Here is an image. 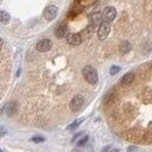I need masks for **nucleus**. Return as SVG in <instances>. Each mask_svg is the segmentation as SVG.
I'll list each match as a JSON object with an SVG mask.
<instances>
[{"mask_svg": "<svg viewBox=\"0 0 152 152\" xmlns=\"http://www.w3.org/2000/svg\"><path fill=\"white\" fill-rule=\"evenodd\" d=\"M133 72L132 83H118L108 91L104 113L118 135L135 144H152V62Z\"/></svg>", "mask_w": 152, "mask_h": 152, "instance_id": "obj_1", "label": "nucleus"}, {"mask_svg": "<svg viewBox=\"0 0 152 152\" xmlns=\"http://www.w3.org/2000/svg\"><path fill=\"white\" fill-rule=\"evenodd\" d=\"M83 76H84V78L87 80L88 83H90V84H96L97 83V80H99L97 72L93 66L86 65L83 68Z\"/></svg>", "mask_w": 152, "mask_h": 152, "instance_id": "obj_2", "label": "nucleus"}, {"mask_svg": "<svg viewBox=\"0 0 152 152\" xmlns=\"http://www.w3.org/2000/svg\"><path fill=\"white\" fill-rule=\"evenodd\" d=\"M109 31H110V26L108 24V21H102L99 26V30H97V37L100 40H103L108 34H109Z\"/></svg>", "mask_w": 152, "mask_h": 152, "instance_id": "obj_3", "label": "nucleus"}, {"mask_svg": "<svg viewBox=\"0 0 152 152\" xmlns=\"http://www.w3.org/2000/svg\"><path fill=\"white\" fill-rule=\"evenodd\" d=\"M83 103H84L83 96L77 94V95H75V96L71 99V101H70V109H71L72 112H77V110L83 106Z\"/></svg>", "mask_w": 152, "mask_h": 152, "instance_id": "obj_4", "label": "nucleus"}, {"mask_svg": "<svg viewBox=\"0 0 152 152\" xmlns=\"http://www.w3.org/2000/svg\"><path fill=\"white\" fill-rule=\"evenodd\" d=\"M52 46V42L50 39H42L38 42V44L36 45V49L40 52H45L48 50H50Z\"/></svg>", "mask_w": 152, "mask_h": 152, "instance_id": "obj_5", "label": "nucleus"}, {"mask_svg": "<svg viewBox=\"0 0 152 152\" xmlns=\"http://www.w3.org/2000/svg\"><path fill=\"white\" fill-rule=\"evenodd\" d=\"M57 7L56 6H49L46 7V10L44 11V18L46 20H53L57 15Z\"/></svg>", "mask_w": 152, "mask_h": 152, "instance_id": "obj_6", "label": "nucleus"}, {"mask_svg": "<svg viewBox=\"0 0 152 152\" xmlns=\"http://www.w3.org/2000/svg\"><path fill=\"white\" fill-rule=\"evenodd\" d=\"M115 15H116V11H115L114 7L108 6V7L104 8V11H103V17H104V19H106L107 21H113L114 18H115Z\"/></svg>", "mask_w": 152, "mask_h": 152, "instance_id": "obj_7", "label": "nucleus"}, {"mask_svg": "<svg viewBox=\"0 0 152 152\" xmlns=\"http://www.w3.org/2000/svg\"><path fill=\"white\" fill-rule=\"evenodd\" d=\"M66 40L70 45H80L82 43V37L77 33H70V34H68Z\"/></svg>", "mask_w": 152, "mask_h": 152, "instance_id": "obj_8", "label": "nucleus"}, {"mask_svg": "<svg viewBox=\"0 0 152 152\" xmlns=\"http://www.w3.org/2000/svg\"><path fill=\"white\" fill-rule=\"evenodd\" d=\"M133 80H134V72H133V71H129V72H127V74L119 81V83L122 84V86H127V84L132 83Z\"/></svg>", "mask_w": 152, "mask_h": 152, "instance_id": "obj_9", "label": "nucleus"}, {"mask_svg": "<svg viewBox=\"0 0 152 152\" xmlns=\"http://www.w3.org/2000/svg\"><path fill=\"white\" fill-rule=\"evenodd\" d=\"M66 31H68V27H66L65 24L59 25V27L56 30V37H58V38L65 37V36H66Z\"/></svg>", "mask_w": 152, "mask_h": 152, "instance_id": "obj_10", "label": "nucleus"}, {"mask_svg": "<svg viewBox=\"0 0 152 152\" xmlns=\"http://www.w3.org/2000/svg\"><path fill=\"white\" fill-rule=\"evenodd\" d=\"M90 21H91V25L93 26H96V25H99V24H101L102 21H101V15H100V13H94L93 15H91V18H90Z\"/></svg>", "mask_w": 152, "mask_h": 152, "instance_id": "obj_11", "label": "nucleus"}, {"mask_svg": "<svg viewBox=\"0 0 152 152\" xmlns=\"http://www.w3.org/2000/svg\"><path fill=\"white\" fill-rule=\"evenodd\" d=\"M131 44L128 43V42H124L121 45H120V52L121 53H126V52H128L129 50H131Z\"/></svg>", "mask_w": 152, "mask_h": 152, "instance_id": "obj_12", "label": "nucleus"}, {"mask_svg": "<svg viewBox=\"0 0 152 152\" xmlns=\"http://www.w3.org/2000/svg\"><path fill=\"white\" fill-rule=\"evenodd\" d=\"M0 20H1L2 24L8 23V20H10V14H8L7 12H5V11H1V12H0Z\"/></svg>", "mask_w": 152, "mask_h": 152, "instance_id": "obj_13", "label": "nucleus"}, {"mask_svg": "<svg viewBox=\"0 0 152 152\" xmlns=\"http://www.w3.org/2000/svg\"><path fill=\"white\" fill-rule=\"evenodd\" d=\"M82 120H83V119H78L77 121H74V122H72V124H71L70 126H68V129H72V128L77 127V126H78V125H80V124L82 122Z\"/></svg>", "mask_w": 152, "mask_h": 152, "instance_id": "obj_14", "label": "nucleus"}, {"mask_svg": "<svg viewBox=\"0 0 152 152\" xmlns=\"http://www.w3.org/2000/svg\"><path fill=\"white\" fill-rule=\"evenodd\" d=\"M119 70H120L119 66H116V65H115V66H112V68H110V75H115L116 72H119Z\"/></svg>", "mask_w": 152, "mask_h": 152, "instance_id": "obj_15", "label": "nucleus"}, {"mask_svg": "<svg viewBox=\"0 0 152 152\" xmlns=\"http://www.w3.org/2000/svg\"><path fill=\"white\" fill-rule=\"evenodd\" d=\"M32 141H44V138L43 137H34V138H32Z\"/></svg>", "mask_w": 152, "mask_h": 152, "instance_id": "obj_16", "label": "nucleus"}, {"mask_svg": "<svg viewBox=\"0 0 152 152\" xmlns=\"http://www.w3.org/2000/svg\"><path fill=\"white\" fill-rule=\"evenodd\" d=\"M87 139H88V138H87V137H84V138H82V140H81V141H80V142H78V145H80V146H81V145H83V144H84V142H87Z\"/></svg>", "mask_w": 152, "mask_h": 152, "instance_id": "obj_17", "label": "nucleus"}, {"mask_svg": "<svg viewBox=\"0 0 152 152\" xmlns=\"http://www.w3.org/2000/svg\"><path fill=\"white\" fill-rule=\"evenodd\" d=\"M108 152H119V151H118V150H109Z\"/></svg>", "mask_w": 152, "mask_h": 152, "instance_id": "obj_18", "label": "nucleus"}, {"mask_svg": "<svg viewBox=\"0 0 152 152\" xmlns=\"http://www.w3.org/2000/svg\"><path fill=\"white\" fill-rule=\"evenodd\" d=\"M108 151H109V147H106V150H104L103 152H108Z\"/></svg>", "mask_w": 152, "mask_h": 152, "instance_id": "obj_19", "label": "nucleus"}]
</instances>
